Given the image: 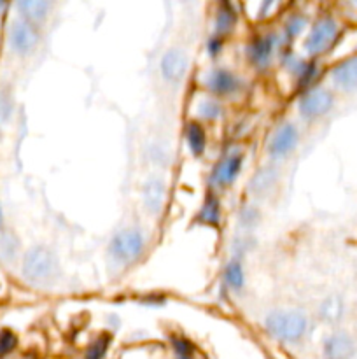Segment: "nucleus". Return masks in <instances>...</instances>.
<instances>
[{
  "label": "nucleus",
  "mask_w": 357,
  "mask_h": 359,
  "mask_svg": "<svg viewBox=\"0 0 357 359\" xmlns=\"http://www.w3.org/2000/svg\"><path fill=\"white\" fill-rule=\"evenodd\" d=\"M18 346V339L10 330H2L0 332V356L13 353Z\"/></svg>",
  "instance_id": "obj_29"
},
{
  "label": "nucleus",
  "mask_w": 357,
  "mask_h": 359,
  "mask_svg": "<svg viewBox=\"0 0 357 359\" xmlns=\"http://www.w3.org/2000/svg\"><path fill=\"white\" fill-rule=\"evenodd\" d=\"M223 283L231 293H240L245 287V270L241 259L231 258L223 270Z\"/></svg>",
  "instance_id": "obj_21"
},
{
  "label": "nucleus",
  "mask_w": 357,
  "mask_h": 359,
  "mask_svg": "<svg viewBox=\"0 0 357 359\" xmlns=\"http://www.w3.org/2000/svg\"><path fill=\"white\" fill-rule=\"evenodd\" d=\"M172 349L177 354V359H192V354H195V346L184 337H174Z\"/></svg>",
  "instance_id": "obj_28"
},
{
  "label": "nucleus",
  "mask_w": 357,
  "mask_h": 359,
  "mask_svg": "<svg viewBox=\"0 0 357 359\" xmlns=\"http://www.w3.org/2000/svg\"><path fill=\"white\" fill-rule=\"evenodd\" d=\"M189 70V56L182 48H170L160 60L161 79L170 86H181Z\"/></svg>",
  "instance_id": "obj_11"
},
{
  "label": "nucleus",
  "mask_w": 357,
  "mask_h": 359,
  "mask_svg": "<svg viewBox=\"0 0 357 359\" xmlns=\"http://www.w3.org/2000/svg\"><path fill=\"white\" fill-rule=\"evenodd\" d=\"M147 158L153 165L161 168H167L172 161V151L168 149V146L161 142H153L147 149Z\"/></svg>",
  "instance_id": "obj_24"
},
{
  "label": "nucleus",
  "mask_w": 357,
  "mask_h": 359,
  "mask_svg": "<svg viewBox=\"0 0 357 359\" xmlns=\"http://www.w3.org/2000/svg\"><path fill=\"white\" fill-rule=\"evenodd\" d=\"M300 146V130L294 123L284 121L268 137L266 153L272 161H282L289 158Z\"/></svg>",
  "instance_id": "obj_7"
},
{
  "label": "nucleus",
  "mask_w": 357,
  "mask_h": 359,
  "mask_svg": "<svg viewBox=\"0 0 357 359\" xmlns=\"http://www.w3.org/2000/svg\"><path fill=\"white\" fill-rule=\"evenodd\" d=\"M13 114V97L9 93H0V121H7Z\"/></svg>",
  "instance_id": "obj_31"
},
{
  "label": "nucleus",
  "mask_w": 357,
  "mask_h": 359,
  "mask_svg": "<svg viewBox=\"0 0 357 359\" xmlns=\"http://www.w3.org/2000/svg\"><path fill=\"white\" fill-rule=\"evenodd\" d=\"M262 328L270 339L286 346H298L307 339L310 321L300 309H276L266 314Z\"/></svg>",
  "instance_id": "obj_1"
},
{
  "label": "nucleus",
  "mask_w": 357,
  "mask_h": 359,
  "mask_svg": "<svg viewBox=\"0 0 357 359\" xmlns=\"http://www.w3.org/2000/svg\"><path fill=\"white\" fill-rule=\"evenodd\" d=\"M108 346H111V337L100 335L90 344V347L86 349L84 359H104L107 354Z\"/></svg>",
  "instance_id": "obj_26"
},
{
  "label": "nucleus",
  "mask_w": 357,
  "mask_h": 359,
  "mask_svg": "<svg viewBox=\"0 0 357 359\" xmlns=\"http://www.w3.org/2000/svg\"><path fill=\"white\" fill-rule=\"evenodd\" d=\"M21 276L34 286H52L62 277V263H59L58 255L48 245H34L24 252Z\"/></svg>",
  "instance_id": "obj_2"
},
{
  "label": "nucleus",
  "mask_w": 357,
  "mask_h": 359,
  "mask_svg": "<svg viewBox=\"0 0 357 359\" xmlns=\"http://www.w3.org/2000/svg\"><path fill=\"white\" fill-rule=\"evenodd\" d=\"M223 49H224V39L217 37V35L212 34L205 41V51L210 58H217V56L223 53Z\"/></svg>",
  "instance_id": "obj_30"
},
{
  "label": "nucleus",
  "mask_w": 357,
  "mask_h": 359,
  "mask_svg": "<svg viewBox=\"0 0 357 359\" xmlns=\"http://www.w3.org/2000/svg\"><path fill=\"white\" fill-rule=\"evenodd\" d=\"M220 219H223V203L216 193H209L206 198L203 200L202 207H200L196 221L203 226L217 228L220 224Z\"/></svg>",
  "instance_id": "obj_18"
},
{
  "label": "nucleus",
  "mask_w": 357,
  "mask_h": 359,
  "mask_svg": "<svg viewBox=\"0 0 357 359\" xmlns=\"http://www.w3.org/2000/svg\"><path fill=\"white\" fill-rule=\"evenodd\" d=\"M196 116H198L200 123H214L219 121L224 116V105L219 98L214 97H203L196 105Z\"/></svg>",
  "instance_id": "obj_22"
},
{
  "label": "nucleus",
  "mask_w": 357,
  "mask_h": 359,
  "mask_svg": "<svg viewBox=\"0 0 357 359\" xmlns=\"http://www.w3.org/2000/svg\"><path fill=\"white\" fill-rule=\"evenodd\" d=\"M2 224H4V214H2V207H0V231H2Z\"/></svg>",
  "instance_id": "obj_32"
},
{
  "label": "nucleus",
  "mask_w": 357,
  "mask_h": 359,
  "mask_svg": "<svg viewBox=\"0 0 357 359\" xmlns=\"http://www.w3.org/2000/svg\"><path fill=\"white\" fill-rule=\"evenodd\" d=\"M332 88L342 93H357V56L336 63L329 72Z\"/></svg>",
  "instance_id": "obj_15"
},
{
  "label": "nucleus",
  "mask_w": 357,
  "mask_h": 359,
  "mask_svg": "<svg viewBox=\"0 0 357 359\" xmlns=\"http://www.w3.org/2000/svg\"><path fill=\"white\" fill-rule=\"evenodd\" d=\"M356 354V339L346 332H332L322 344V359H354Z\"/></svg>",
  "instance_id": "obj_14"
},
{
  "label": "nucleus",
  "mask_w": 357,
  "mask_h": 359,
  "mask_svg": "<svg viewBox=\"0 0 357 359\" xmlns=\"http://www.w3.org/2000/svg\"><path fill=\"white\" fill-rule=\"evenodd\" d=\"M279 35L275 34H259L248 41L245 48L247 62L259 72H265L272 67L275 60V51L279 49Z\"/></svg>",
  "instance_id": "obj_9"
},
{
  "label": "nucleus",
  "mask_w": 357,
  "mask_h": 359,
  "mask_svg": "<svg viewBox=\"0 0 357 359\" xmlns=\"http://www.w3.org/2000/svg\"><path fill=\"white\" fill-rule=\"evenodd\" d=\"M318 318L326 323V325H336L342 321L343 314H345V304L343 298L338 294H331V297L324 298L317 309Z\"/></svg>",
  "instance_id": "obj_20"
},
{
  "label": "nucleus",
  "mask_w": 357,
  "mask_h": 359,
  "mask_svg": "<svg viewBox=\"0 0 357 359\" xmlns=\"http://www.w3.org/2000/svg\"><path fill=\"white\" fill-rule=\"evenodd\" d=\"M280 181V168L275 163L261 165L258 170L252 174L251 181H248L247 191L251 193L254 198L265 200L275 191L276 184Z\"/></svg>",
  "instance_id": "obj_13"
},
{
  "label": "nucleus",
  "mask_w": 357,
  "mask_h": 359,
  "mask_svg": "<svg viewBox=\"0 0 357 359\" xmlns=\"http://www.w3.org/2000/svg\"><path fill=\"white\" fill-rule=\"evenodd\" d=\"M7 41H9V48L16 55L28 56L30 53L35 51V48L41 42V34H38L37 25L30 23V21L23 20V18H18V20L10 23Z\"/></svg>",
  "instance_id": "obj_10"
},
{
  "label": "nucleus",
  "mask_w": 357,
  "mask_h": 359,
  "mask_svg": "<svg viewBox=\"0 0 357 359\" xmlns=\"http://www.w3.org/2000/svg\"><path fill=\"white\" fill-rule=\"evenodd\" d=\"M259 219H261V212H259L258 207L251 205V203L241 207L240 212H238V223H240V226L244 228L245 231L254 230L259 224Z\"/></svg>",
  "instance_id": "obj_25"
},
{
  "label": "nucleus",
  "mask_w": 357,
  "mask_h": 359,
  "mask_svg": "<svg viewBox=\"0 0 357 359\" xmlns=\"http://www.w3.org/2000/svg\"><path fill=\"white\" fill-rule=\"evenodd\" d=\"M146 235L139 226H125L112 235L107 245V256L112 265L132 266L139 262L146 251Z\"/></svg>",
  "instance_id": "obj_3"
},
{
  "label": "nucleus",
  "mask_w": 357,
  "mask_h": 359,
  "mask_svg": "<svg viewBox=\"0 0 357 359\" xmlns=\"http://www.w3.org/2000/svg\"><path fill=\"white\" fill-rule=\"evenodd\" d=\"M238 25V9L231 2H219L214 13V35L226 39L237 30Z\"/></svg>",
  "instance_id": "obj_16"
},
{
  "label": "nucleus",
  "mask_w": 357,
  "mask_h": 359,
  "mask_svg": "<svg viewBox=\"0 0 357 359\" xmlns=\"http://www.w3.org/2000/svg\"><path fill=\"white\" fill-rule=\"evenodd\" d=\"M184 139L191 156L202 158L205 154L206 146H209V137H206L205 126L198 119H191V121L186 123Z\"/></svg>",
  "instance_id": "obj_17"
},
{
  "label": "nucleus",
  "mask_w": 357,
  "mask_h": 359,
  "mask_svg": "<svg viewBox=\"0 0 357 359\" xmlns=\"http://www.w3.org/2000/svg\"><path fill=\"white\" fill-rule=\"evenodd\" d=\"M16 9L23 20L37 25L48 20L52 4L48 2V0H23V2L16 4Z\"/></svg>",
  "instance_id": "obj_19"
},
{
  "label": "nucleus",
  "mask_w": 357,
  "mask_h": 359,
  "mask_svg": "<svg viewBox=\"0 0 357 359\" xmlns=\"http://www.w3.org/2000/svg\"><path fill=\"white\" fill-rule=\"evenodd\" d=\"M244 153L240 149H231L217 160L210 172V186L216 189H227L238 181L244 170Z\"/></svg>",
  "instance_id": "obj_8"
},
{
  "label": "nucleus",
  "mask_w": 357,
  "mask_h": 359,
  "mask_svg": "<svg viewBox=\"0 0 357 359\" xmlns=\"http://www.w3.org/2000/svg\"><path fill=\"white\" fill-rule=\"evenodd\" d=\"M0 290H2V284H0Z\"/></svg>",
  "instance_id": "obj_33"
},
{
  "label": "nucleus",
  "mask_w": 357,
  "mask_h": 359,
  "mask_svg": "<svg viewBox=\"0 0 357 359\" xmlns=\"http://www.w3.org/2000/svg\"><path fill=\"white\" fill-rule=\"evenodd\" d=\"M307 25L308 18L304 16L303 13H290L289 16L286 18V21H284V39H286V41H293V39L300 37V35L303 34L304 28H307Z\"/></svg>",
  "instance_id": "obj_23"
},
{
  "label": "nucleus",
  "mask_w": 357,
  "mask_h": 359,
  "mask_svg": "<svg viewBox=\"0 0 357 359\" xmlns=\"http://www.w3.org/2000/svg\"><path fill=\"white\" fill-rule=\"evenodd\" d=\"M167 203V182L161 175L150 174L142 186V205L149 216L158 217Z\"/></svg>",
  "instance_id": "obj_12"
},
{
  "label": "nucleus",
  "mask_w": 357,
  "mask_h": 359,
  "mask_svg": "<svg viewBox=\"0 0 357 359\" xmlns=\"http://www.w3.org/2000/svg\"><path fill=\"white\" fill-rule=\"evenodd\" d=\"M342 35V27L332 14H322L312 23L307 37H304L303 49L310 60L321 58L328 55Z\"/></svg>",
  "instance_id": "obj_4"
},
{
  "label": "nucleus",
  "mask_w": 357,
  "mask_h": 359,
  "mask_svg": "<svg viewBox=\"0 0 357 359\" xmlns=\"http://www.w3.org/2000/svg\"><path fill=\"white\" fill-rule=\"evenodd\" d=\"M203 86L209 91L210 97L223 100V98L240 95L241 90L245 88V83L233 70L226 69V67H216V69L209 70V74H205Z\"/></svg>",
  "instance_id": "obj_6"
},
{
  "label": "nucleus",
  "mask_w": 357,
  "mask_h": 359,
  "mask_svg": "<svg viewBox=\"0 0 357 359\" xmlns=\"http://www.w3.org/2000/svg\"><path fill=\"white\" fill-rule=\"evenodd\" d=\"M336 95L331 88L315 84L310 90L303 91L298 100V114L304 121H317L326 118L335 109Z\"/></svg>",
  "instance_id": "obj_5"
},
{
  "label": "nucleus",
  "mask_w": 357,
  "mask_h": 359,
  "mask_svg": "<svg viewBox=\"0 0 357 359\" xmlns=\"http://www.w3.org/2000/svg\"><path fill=\"white\" fill-rule=\"evenodd\" d=\"M18 249H20V242L13 235H4L0 237V259L4 262H10L16 258Z\"/></svg>",
  "instance_id": "obj_27"
}]
</instances>
